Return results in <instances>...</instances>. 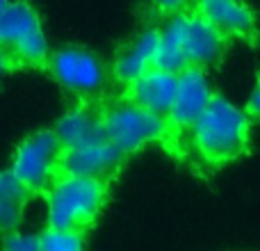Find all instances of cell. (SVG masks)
<instances>
[{
	"mask_svg": "<svg viewBox=\"0 0 260 251\" xmlns=\"http://www.w3.org/2000/svg\"><path fill=\"white\" fill-rule=\"evenodd\" d=\"M189 142L210 167L238 160L249 148V114L240 112L219 94H212L208 108L189 130Z\"/></svg>",
	"mask_w": 260,
	"mask_h": 251,
	"instance_id": "6da1fadb",
	"label": "cell"
},
{
	"mask_svg": "<svg viewBox=\"0 0 260 251\" xmlns=\"http://www.w3.org/2000/svg\"><path fill=\"white\" fill-rule=\"evenodd\" d=\"M110 180L89 176H57L46 190V224L62 229L89 231L96 224L105 201Z\"/></svg>",
	"mask_w": 260,
	"mask_h": 251,
	"instance_id": "7a4b0ae2",
	"label": "cell"
},
{
	"mask_svg": "<svg viewBox=\"0 0 260 251\" xmlns=\"http://www.w3.org/2000/svg\"><path fill=\"white\" fill-rule=\"evenodd\" d=\"M0 46L12 69H48L50 46L39 12L27 0H12L3 9Z\"/></svg>",
	"mask_w": 260,
	"mask_h": 251,
	"instance_id": "3957f363",
	"label": "cell"
},
{
	"mask_svg": "<svg viewBox=\"0 0 260 251\" xmlns=\"http://www.w3.org/2000/svg\"><path fill=\"white\" fill-rule=\"evenodd\" d=\"M101 119H103L105 137L126 158L137 153L146 144L165 139V119L139 108L137 103L123 99V96L117 103L101 105Z\"/></svg>",
	"mask_w": 260,
	"mask_h": 251,
	"instance_id": "277c9868",
	"label": "cell"
},
{
	"mask_svg": "<svg viewBox=\"0 0 260 251\" xmlns=\"http://www.w3.org/2000/svg\"><path fill=\"white\" fill-rule=\"evenodd\" d=\"M48 71L64 91L80 101L96 99L108 80V69L101 57L82 46H62L53 50L48 59Z\"/></svg>",
	"mask_w": 260,
	"mask_h": 251,
	"instance_id": "5b68a950",
	"label": "cell"
},
{
	"mask_svg": "<svg viewBox=\"0 0 260 251\" xmlns=\"http://www.w3.org/2000/svg\"><path fill=\"white\" fill-rule=\"evenodd\" d=\"M59 153H62V142L55 128L37 130L16 146L9 169L32 194H46V190L57 178Z\"/></svg>",
	"mask_w": 260,
	"mask_h": 251,
	"instance_id": "8992f818",
	"label": "cell"
},
{
	"mask_svg": "<svg viewBox=\"0 0 260 251\" xmlns=\"http://www.w3.org/2000/svg\"><path fill=\"white\" fill-rule=\"evenodd\" d=\"M212 94L215 91L208 82L206 69L187 67L178 73V89H176L171 112L167 117V142H180L185 135H189L192 125L199 121L203 110L208 108Z\"/></svg>",
	"mask_w": 260,
	"mask_h": 251,
	"instance_id": "52a82bcc",
	"label": "cell"
},
{
	"mask_svg": "<svg viewBox=\"0 0 260 251\" xmlns=\"http://www.w3.org/2000/svg\"><path fill=\"white\" fill-rule=\"evenodd\" d=\"M176 23H178L180 48L187 67L210 69L219 64L229 39L208 18H203L197 9H187L176 14Z\"/></svg>",
	"mask_w": 260,
	"mask_h": 251,
	"instance_id": "ba28073f",
	"label": "cell"
},
{
	"mask_svg": "<svg viewBox=\"0 0 260 251\" xmlns=\"http://www.w3.org/2000/svg\"><path fill=\"white\" fill-rule=\"evenodd\" d=\"M123 160L126 155L105 137L101 142L85 144V146L62 148L57 176H89V178L112 180Z\"/></svg>",
	"mask_w": 260,
	"mask_h": 251,
	"instance_id": "9c48e42d",
	"label": "cell"
},
{
	"mask_svg": "<svg viewBox=\"0 0 260 251\" xmlns=\"http://www.w3.org/2000/svg\"><path fill=\"white\" fill-rule=\"evenodd\" d=\"M176 89H178V73L151 67L139 78H135L130 85H126L123 99L133 101L139 108L148 110L167 121L176 99Z\"/></svg>",
	"mask_w": 260,
	"mask_h": 251,
	"instance_id": "30bf717a",
	"label": "cell"
},
{
	"mask_svg": "<svg viewBox=\"0 0 260 251\" xmlns=\"http://www.w3.org/2000/svg\"><path fill=\"white\" fill-rule=\"evenodd\" d=\"M192 7L212 23L226 39H244L256 44L258 25L253 12L240 0H194Z\"/></svg>",
	"mask_w": 260,
	"mask_h": 251,
	"instance_id": "8fae6325",
	"label": "cell"
},
{
	"mask_svg": "<svg viewBox=\"0 0 260 251\" xmlns=\"http://www.w3.org/2000/svg\"><path fill=\"white\" fill-rule=\"evenodd\" d=\"M55 133H57L59 142H62V148L85 146V144L105 139L103 119H101V103L96 99H91L73 105L71 110H67L62 114V119L55 125Z\"/></svg>",
	"mask_w": 260,
	"mask_h": 251,
	"instance_id": "7c38bea8",
	"label": "cell"
},
{
	"mask_svg": "<svg viewBox=\"0 0 260 251\" xmlns=\"http://www.w3.org/2000/svg\"><path fill=\"white\" fill-rule=\"evenodd\" d=\"M160 44V30L151 27V30H144L135 37L130 44H126L119 50L117 59L112 64V76L119 85H130L135 78H139L144 71L153 67V59H155V50Z\"/></svg>",
	"mask_w": 260,
	"mask_h": 251,
	"instance_id": "4fadbf2b",
	"label": "cell"
},
{
	"mask_svg": "<svg viewBox=\"0 0 260 251\" xmlns=\"http://www.w3.org/2000/svg\"><path fill=\"white\" fill-rule=\"evenodd\" d=\"M35 197L12 169L0 171V235L16 231L23 222L27 201Z\"/></svg>",
	"mask_w": 260,
	"mask_h": 251,
	"instance_id": "5bb4252c",
	"label": "cell"
},
{
	"mask_svg": "<svg viewBox=\"0 0 260 251\" xmlns=\"http://www.w3.org/2000/svg\"><path fill=\"white\" fill-rule=\"evenodd\" d=\"M41 251H80L85 247V231L48 226L39 233Z\"/></svg>",
	"mask_w": 260,
	"mask_h": 251,
	"instance_id": "9a60e30c",
	"label": "cell"
},
{
	"mask_svg": "<svg viewBox=\"0 0 260 251\" xmlns=\"http://www.w3.org/2000/svg\"><path fill=\"white\" fill-rule=\"evenodd\" d=\"M3 247L7 251H41V240L35 233H21V231H12V233L3 235Z\"/></svg>",
	"mask_w": 260,
	"mask_h": 251,
	"instance_id": "2e32d148",
	"label": "cell"
},
{
	"mask_svg": "<svg viewBox=\"0 0 260 251\" xmlns=\"http://www.w3.org/2000/svg\"><path fill=\"white\" fill-rule=\"evenodd\" d=\"M194 0H155V9L162 16H176L180 12H187Z\"/></svg>",
	"mask_w": 260,
	"mask_h": 251,
	"instance_id": "e0dca14e",
	"label": "cell"
},
{
	"mask_svg": "<svg viewBox=\"0 0 260 251\" xmlns=\"http://www.w3.org/2000/svg\"><path fill=\"white\" fill-rule=\"evenodd\" d=\"M247 114H249V117H253V119H260V76L256 80V87H253L251 96H249Z\"/></svg>",
	"mask_w": 260,
	"mask_h": 251,
	"instance_id": "ac0fdd59",
	"label": "cell"
},
{
	"mask_svg": "<svg viewBox=\"0 0 260 251\" xmlns=\"http://www.w3.org/2000/svg\"><path fill=\"white\" fill-rule=\"evenodd\" d=\"M7 71H12V64H9V59H7V55H5V50H3V46H0V78L5 76Z\"/></svg>",
	"mask_w": 260,
	"mask_h": 251,
	"instance_id": "d6986e66",
	"label": "cell"
},
{
	"mask_svg": "<svg viewBox=\"0 0 260 251\" xmlns=\"http://www.w3.org/2000/svg\"><path fill=\"white\" fill-rule=\"evenodd\" d=\"M9 3H12V0H0V14H3V9H5V7H7V5H9Z\"/></svg>",
	"mask_w": 260,
	"mask_h": 251,
	"instance_id": "ffe728a7",
	"label": "cell"
}]
</instances>
